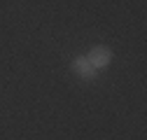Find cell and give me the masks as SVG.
<instances>
[{
	"label": "cell",
	"instance_id": "6da1fadb",
	"mask_svg": "<svg viewBox=\"0 0 147 140\" xmlns=\"http://www.w3.org/2000/svg\"><path fill=\"white\" fill-rule=\"evenodd\" d=\"M86 59H89V63L94 65L96 70H100V68L110 65V61H112V49L105 47V44H96V47H91Z\"/></svg>",
	"mask_w": 147,
	"mask_h": 140
},
{
	"label": "cell",
	"instance_id": "7a4b0ae2",
	"mask_svg": "<svg viewBox=\"0 0 147 140\" xmlns=\"http://www.w3.org/2000/svg\"><path fill=\"white\" fill-rule=\"evenodd\" d=\"M72 70H75V75L82 77V79H94L98 75V70L89 63L86 56H77V59H72Z\"/></svg>",
	"mask_w": 147,
	"mask_h": 140
}]
</instances>
